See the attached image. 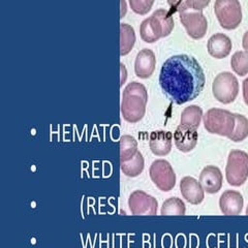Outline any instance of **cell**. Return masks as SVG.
<instances>
[{
  "instance_id": "1",
  "label": "cell",
  "mask_w": 248,
  "mask_h": 248,
  "mask_svg": "<svg viewBox=\"0 0 248 248\" xmlns=\"http://www.w3.org/2000/svg\"><path fill=\"white\" fill-rule=\"evenodd\" d=\"M205 82L204 71L197 59L185 54L170 57L160 69V87L177 105L196 99L203 91Z\"/></svg>"
},
{
  "instance_id": "2",
  "label": "cell",
  "mask_w": 248,
  "mask_h": 248,
  "mask_svg": "<svg viewBox=\"0 0 248 248\" xmlns=\"http://www.w3.org/2000/svg\"><path fill=\"white\" fill-rule=\"evenodd\" d=\"M148 94L144 85L131 82L125 87L122 95L121 113L127 122L137 123L141 121L146 112Z\"/></svg>"
},
{
  "instance_id": "3",
  "label": "cell",
  "mask_w": 248,
  "mask_h": 248,
  "mask_svg": "<svg viewBox=\"0 0 248 248\" xmlns=\"http://www.w3.org/2000/svg\"><path fill=\"white\" fill-rule=\"evenodd\" d=\"M235 124V114L221 108H211L204 116L205 128L210 134L230 138Z\"/></svg>"
},
{
  "instance_id": "4",
  "label": "cell",
  "mask_w": 248,
  "mask_h": 248,
  "mask_svg": "<svg viewBox=\"0 0 248 248\" xmlns=\"http://www.w3.org/2000/svg\"><path fill=\"white\" fill-rule=\"evenodd\" d=\"M227 181L232 186L243 185L248 178V154L241 150H232L226 167Z\"/></svg>"
},
{
  "instance_id": "5",
  "label": "cell",
  "mask_w": 248,
  "mask_h": 248,
  "mask_svg": "<svg viewBox=\"0 0 248 248\" xmlns=\"http://www.w3.org/2000/svg\"><path fill=\"white\" fill-rule=\"evenodd\" d=\"M214 12L224 29H235L242 21L241 4L237 0H217Z\"/></svg>"
},
{
  "instance_id": "6",
  "label": "cell",
  "mask_w": 248,
  "mask_h": 248,
  "mask_svg": "<svg viewBox=\"0 0 248 248\" xmlns=\"http://www.w3.org/2000/svg\"><path fill=\"white\" fill-rule=\"evenodd\" d=\"M212 92L219 103L224 105L232 103L239 93L237 78L229 72L217 75L212 84Z\"/></svg>"
},
{
  "instance_id": "7",
  "label": "cell",
  "mask_w": 248,
  "mask_h": 248,
  "mask_svg": "<svg viewBox=\"0 0 248 248\" xmlns=\"http://www.w3.org/2000/svg\"><path fill=\"white\" fill-rule=\"evenodd\" d=\"M150 178L157 188L162 191L172 190L176 185V174L170 162L165 159L153 161L150 167Z\"/></svg>"
},
{
  "instance_id": "8",
  "label": "cell",
  "mask_w": 248,
  "mask_h": 248,
  "mask_svg": "<svg viewBox=\"0 0 248 248\" xmlns=\"http://www.w3.org/2000/svg\"><path fill=\"white\" fill-rule=\"evenodd\" d=\"M180 21L185 27L187 33L195 40H200L204 37L207 29L208 22L202 12L186 10L180 13Z\"/></svg>"
},
{
  "instance_id": "9",
  "label": "cell",
  "mask_w": 248,
  "mask_h": 248,
  "mask_svg": "<svg viewBox=\"0 0 248 248\" xmlns=\"http://www.w3.org/2000/svg\"><path fill=\"white\" fill-rule=\"evenodd\" d=\"M128 207L134 215H155L158 203L156 199L142 190H136L129 196Z\"/></svg>"
},
{
  "instance_id": "10",
  "label": "cell",
  "mask_w": 248,
  "mask_h": 248,
  "mask_svg": "<svg viewBox=\"0 0 248 248\" xmlns=\"http://www.w3.org/2000/svg\"><path fill=\"white\" fill-rule=\"evenodd\" d=\"M175 145L181 152L187 153L195 149L199 141V133L197 128L180 124L174 133Z\"/></svg>"
},
{
  "instance_id": "11",
  "label": "cell",
  "mask_w": 248,
  "mask_h": 248,
  "mask_svg": "<svg viewBox=\"0 0 248 248\" xmlns=\"http://www.w3.org/2000/svg\"><path fill=\"white\" fill-rule=\"evenodd\" d=\"M222 174L221 170L215 166H208L203 169L200 174V183L204 191L210 195L217 193L222 186Z\"/></svg>"
},
{
  "instance_id": "12",
  "label": "cell",
  "mask_w": 248,
  "mask_h": 248,
  "mask_svg": "<svg viewBox=\"0 0 248 248\" xmlns=\"http://www.w3.org/2000/svg\"><path fill=\"white\" fill-rule=\"evenodd\" d=\"M243 205V197L241 193L236 190L224 191L219 199L220 210L224 215H239L242 212Z\"/></svg>"
},
{
  "instance_id": "13",
  "label": "cell",
  "mask_w": 248,
  "mask_h": 248,
  "mask_svg": "<svg viewBox=\"0 0 248 248\" xmlns=\"http://www.w3.org/2000/svg\"><path fill=\"white\" fill-rule=\"evenodd\" d=\"M182 197L191 205H200L204 201V189L201 183L192 177H184L180 182Z\"/></svg>"
},
{
  "instance_id": "14",
  "label": "cell",
  "mask_w": 248,
  "mask_h": 248,
  "mask_svg": "<svg viewBox=\"0 0 248 248\" xmlns=\"http://www.w3.org/2000/svg\"><path fill=\"white\" fill-rule=\"evenodd\" d=\"M173 135L170 131H153L149 138V147L153 154L157 156H166L172 150Z\"/></svg>"
},
{
  "instance_id": "15",
  "label": "cell",
  "mask_w": 248,
  "mask_h": 248,
  "mask_svg": "<svg viewBox=\"0 0 248 248\" xmlns=\"http://www.w3.org/2000/svg\"><path fill=\"white\" fill-rule=\"evenodd\" d=\"M156 59L154 53L149 49H143L139 52L135 62V73L141 79H148L155 69Z\"/></svg>"
},
{
  "instance_id": "16",
  "label": "cell",
  "mask_w": 248,
  "mask_h": 248,
  "mask_svg": "<svg viewBox=\"0 0 248 248\" xmlns=\"http://www.w3.org/2000/svg\"><path fill=\"white\" fill-rule=\"evenodd\" d=\"M208 52L211 56L221 59L227 57L232 51V41L223 33H216L208 41Z\"/></svg>"
},
{
  "instance_id": "17",
  "label": "cell",
  "mask_w": 248,
  "mask_h": 248,
  "mask_svg": "<svg viewBox=\"0 0 248 248\" xmlns=\"http://www.w3.org/2000/svg\"><path fill=\"white\" fill-rule=\"evenodd\" d=\"M140 34L146 43H154L162 37L161 28L153 16L142 22L140 27Z\"/></svg>"
},
{
  "instance_id": "18",
  "label": "cell",
  "mask_w": 248,
  "mask_h": 248,
  "mask_svg": "<svg viewBox=\"0 0 248 248\" xmlns=\"http://www.w3.org/2000/svg\"><path fill=\"white\" fill-rule=\"evenodd\" d=\"M121 170L128 177H138L141 175L145 168V160L141 152H139L128 161L120 162Z\"/></svg>"
},
{
  "instance_id": "19",
  "label": "cell",
  "mask_w": 248,
  "mask_h": 248,
  "mask_svg": "<svg viewBox=\"0 0 248 248\" xmlns=\"http://www.w3.org/2000/svg\"><path fill=\"white\" fill-rule=\"evenodd\" d=\"M136 43V34L135 30L128 24H122L120 25V54L126 55L131 49L134 48Z\"/></svg>"
},
{
  "instance_id": "20",
  "label": "cell",
  "mask_w": 248,
  "mask_h": 248,
  "mask_svg": "<svg viewBox=\"0 0 248 248\" xmlns=\"http://www.w3.org/2000/svg\"><path fill=\"white\" fill-rule=\"evenodd\" d=\"M138 153V142L131 136H123L120 139V161L130 160Z\"/></svg>"
},
{
  "instance_id": "21",
  "label": "cell",
  "mask_w": 248,
  "mask_h": 248,
  "mask_svg": "<svg viewBox=\"0 0 248 248\" xmlns=\"http://www.w3.org/2000/svg\"><path fill=\"white\" fill-rule=\"evenodd\" d=\"M203 117V111L198 106H189L185 108L181 115V124L198 128Z\"/></svg>"
},
{
  "instance_id": "22",
  "label": "cell",
  "mask_w": 248,
  "mask_h": 248,
  "mask_svg": "<svg viewBox=\"0 0 248 248\" xmlns=\"http://www.w3.org/2000/svg\"><path fill=\"white\" fill-rule=\"evenodd\" d=\"M152 16L158 22L162 31V37L170 35L174 29V19L172 14L165 9H160L155 11Z\"/></svg>"
},
{
  "instance_id": "23",
  "label": "cell",
  "mask_w": 248,
  "mask_h": 248,
  "mask_svg": "<svg viewBox=\"0 0 248 248\" xmlns=\"http://www.w3.org/2000/svg\"><path fill=\"white\" fill-rule=\"evenodd\" d=\"M236 124L232 134L230 136V140L232 142H242L248 137V120L243 115L235 114Z\"/></svg>"
},
{
  "instance_id": "24",
  "label": "cell",
  "mask_w": 248,
  "mask_h": 248,
  "mask_svg": "<svg viewBox=\"0 0 248 248\" xmlns=\"http://www.w3.org/2000/svg\"><path fill=\"white\" fill-rule=\"evenodd\" d=\"M161 215H185L186 206L178 198H170L161 207Z\"/></svg>"
},
{
  "instance_id": "25",
  "label": "cell",
  "mask_w": 248,
  "mask_h": 248,
  "mask_svg": "<svg viewBox=\"0 0 248 248\" xmlns=\"http://www.w3.org/2000/svg\"><path fill=\"white\" fill-rule=\"evenodd\" d=\"M231 66L237 75L246 76L248 74V53L245 51L236 52L231 59Z\"/></svg>"
},
{
  "instance_id": "26",
  "label": "cell",
  "mask_w": 248,
  "mask_h": 248,
  "mask_svg": "<svg viewBox=\"0 0 248 248\" xmlns=\"http://www.w3.org/2000/svg\"><path fill=\"white\" fill-rule=\"evenodd\" d=\"M129 4L137 14L145 15L151 10L154 1H152V0H150V1L149 0H130Z\"/></svg>"
},
{
  "instance_id": "27",
  "label": "cell",
  "mask_w": 248,
  "mask_h": 248,
  "mask_svg": "<svg viewBox=\"0 0 248 248\" xmlns=\"http://www.w3.org/2000/svg\"><path fill=\"white\" fill-rule=\"evenodd\" d=\"M209 3H210L209 0H207V1H201V0H200V1H199V0H187V1H185V6H186V10H192V11L201 12Z\"/></svg>"
},
{
  "instance_id": "28",
  "label": "cell",
  "mask_w": 248,
  "mask_h": 248,
  "mask_svg": "<svg viewBox=\"0 0 248 248\" xmlns=\"http://www.w3.org/2000/svg\"><path fill=\"white\" fill-rule=\"evenodd\" d=\"M243 98L245 104L248 106V78L243 82Z\"/></svg>"
},
{
  "instance_id": "29",
  "label": "cell",
  "mask_w": 248,
  "mask_h": 248,
  "mask_svg": "<svg viewBox=\"0 0 248 248\" xmlns=\"http://www.w3.org/2000/svg\"><path fill=\"white\" fill-rule=\"evenodd\" d=\"M242 46H243V49L245 50V52L248 53V30L244 33L243 40H242Z\"/></svg>"
},
{
  "instance_id": "30",
  "label": "cell",
  "mask_w": 248,
  "mask_h": 248,
  "mask_svg": "<svg viewBox=\"0 0 248 248\" xmlns=\"http://www.w3.org/2000/svg\"><path fill=\"white\" fill-rule=\"evenodd\" d=\"M120 66H121V73H122V76H121V86L123 85V83L125 82V80H126V69H125V67H124V65H123V63H121L120 64Z\"/></svg>"
},
{
  "instance_id": "31",
  "label": "cell",
  "mask_w": 248,
  "mask_h": 248,
  "mask_svg": "<svg viewBox=\"0 0 248 248\" xmlns=\"http://www.w3.org/2000/svg\"><path fill=\"white\" fill-rule=\"evenodd\" d=\"M246 214L248 215V207H247V209H246Z\"/></svg>"
}]
</instances>
